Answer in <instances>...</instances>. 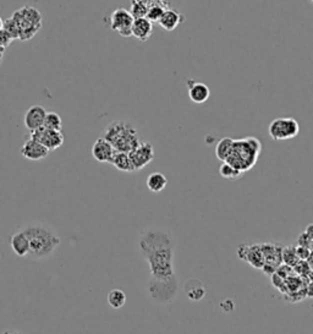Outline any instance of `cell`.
I'll return each mask as SVG.
<instances>
[{
    "label": "cell",
    "mask_w": 313,
    "mask_h": 334,
    "mask_svg": "<svg viewBox=\"0 0 313 334\" xmlns=\"http://www.w3.org/2000/svg\"><path fill=\"white\" fill-rule=\"evenodd\" d=\"M141 252L150 266V279L169 282L176 279L174 272V248L169 232L150 229L141 234L138 242Z\"/></svg>",
    "instance_id": "1"
},
{
    "label": "cell",
    "mask_w": 313,
    "mask_h": 334,
    "mask_svg": "<svg viewBox=\"0 0 313 334\" xmlns=\"http://www.w3.org/2000/svg\"><path fill=\"white\" fill-rule=\"evenodd\" d=\"M30 242V260H46L60 246V236L46 223H28L21 228Z\"/></svg>",
    "instance_id": "2"
},
{
    "label": "cell",
    "mask_w": 313,
    "mask_h": 334,
    "mask_svg": "<svg viewBox=\"0 0 313 334\" xmlns=\"http://www.w3.org/2000/svg\"><path fill=\"white\" fill-rule=\"evenodd\" d=\"M260 154V142L256 138L234 140L232 152L225 162L244 174L254 168Z\"/></svg>",
    "instance_id": "3"
},
{
    "label": "cell",
    "mask_w": 313,
    "mask_h": 334,
    "mask_svg": "<svg viewBox=\"0 0 313 334\" xmlns=\"http://www.w3.org/2000/svg\"><path fill=\"white\" fill-rule=\"evenodd\" d=\"M103 138L112 144L116 152L130 153L140 144L137 130L125 120H118L108 125Z\"/></svg>",
    "instance_id": "4"
},
{
    "label": "cell",
    "mask_w": 313,
    "mask_h": 334,
    "mask_svg": "<svg viewBox=\"0 0 313 334\" xmlns=\"http://www.w3.org/2000/svg\"><path fill=\"white\" fill-rule=\"evenodd\" d=\"M12 18L20 32V40H32L42 28V15L34 6H24L16 10Z\"/></svg>",
    "instance_id": "5"
},
{
    "label": "cell",
    "mask_w": 313,
    "mask_h": 334,
    "mask_svg": "<svg viewBox=\"0 0 313 334\" xmlns=\"http://www.w3.org/2000/svg\"><path fill=\"white\" fill-rule=\"evenodd\" d=\"M269 136L274 141H288L300 132V125L294 118H278L269 124Z\"/></svg>",
    "instance_id": "6"
},
{
    "label": "cell",
    "mask_w": 313,
    "mask_h": 334,
    "mask_svg": "<svg viewBox=\"0 0 313 334\" xmlns=\"http://www.w3.org/2000/svg\"><path fill=\"white\" fill-rule=\"evenodd\" d=\"M148 290L152 299L159 304H169L174 300L178 292V279L169 282H156L150 279Z\"/></svg>",
    "instance_id": "7"
},
{
    "label": "cell",
    "mask_w": 313,
    "mask_h": 334,
    "mask_svg": "<svg viewBox=\"0 0 313 334\" xmlns=\"http://www.w3.org/2000/svg\"><path fill=\"white\" fill-rule=\"evenodd\" d=\"M30 138L38 141L40 144H42L49 152L52 150H56L64 144V135H62V131L56 130H49V128H40L38 130L32 131Z\"/></svg>",
    "instance_id": "8"
},
{
    "label": "cell",
    "mask_w": 313,
    "mask_h": 334,
    "mask_svg": "<svg viewBox=\"0 0 313 334\" xmlns=\"http://www.w3.org/2000/svg\"><path fill=\"white\" fill-rule=\"evenodd\" d=\"M134 20V18L128 10L119 8V9L114 10L110 15V28L112 31L118 32L122 37H131Z\"/></svg>",
    "instance_id": "9"
},
{
    "label": "cell",
    "mask_w": 313,
    "mask_h": 334,
    "mask_svg": "<svg viewBox=\"0 0 313 334\" xmlns=\"http://www.w3.org/2000/svg\"><path fill=\"white\" fill-rule=\"evenodd\" d=\"M128 156L132 160L134 170L138 172L146 168L150 162L154 160V148L150 142H140L136 148H134L128 153Z\"/></svg>",
    "instance_id": "10"
},
{
    "label": "cell",
    "mask_w": 313,
    "mask_h": 334,
    "mask_svg": "<svg viewBox=\"0 0 313 334\" xmlns=\"http://www.w3.org/2000/svg\"><path fill=\"white\" fill-rule=\"evenodd\" d=\"M20 153L22 157L26 158V160H42L48 157L49 150H46L42 144H40L38 141L30 138L24 141V146L21 147L20 150Z\"/></svg>",
    "instance_id": "11"
},
{
    "label": "cell",
    "mask_w": 313,
    "mask_h": 334,
    "mask_svg": "<svg viewBox=\"0 0 313 334\" xmlns=\"http://www.w3.org/2000/svg\"><path fill=\"white\" fill-rule=\"evenodd\" d=\"M115 152L114 147L109 141H106L104 138H100L96 140V142L92 146V156L96 160L100 163H112V157Z\"/></svg>",
    "instance_id": "12"
},
{
    "label": "cell",
    "mask_w": 313,
    "mask_h": 334,
    "mask_svg": "<svg viewBox=\"0 0 313 334\" xmlns=\"http://www.w3.org/2000/svg\"><path fill=\"white\" fill-rule=\"evenodd\" d=\"M46 112L43 106H34L26 112L24 118V126H26L27 130L32 131L38 130V128H43L44 125V120H46Z\"/></svg>",
    "instance_id": "13"
},
{
    "label": "cell",
    "mask_w": 313,
    "mask_h": 334,
    "mask_svg": "<svg viewBox=\"0 0 313 334\" xmlns=\"http://www.w3.org/2000/svg\"><path fill=\"white\" fill-rule=\"evenodd\" d=\"M131 34H132L136 40H141V42H146V40H150V36L153 34V24L146 18H134Z\"/></svg>",
    "instance_id": "14"
},
{
    "label": "cell",
    "mask_w": 313,
    "mask_h": 334,
    "mask_svg": "<svg viewBox=\"0 0 313 334\" xmlns=\"http://www.w3.org/2000/svg\"><path fill=\"white\" fill-rule=\"evenodd\" d=\"M260 248H262L263 256H264L266 264L276 266V268L279 267L282 262V246L278 245V244H270V242H263L260 244Z\"/></svg>",
    "instance_id": "15"
},
{
    "label": "cell",
    "mask_w": 313,
    "mask_h": 334,
    "mask_svg": "<svg viewBox=\"0 0 313 334\" xmlns=\"http://www.w3.org/2000/svg\"><path fill=\"white\" fill-rule=\"evenodd\" d=\"M10 246H12V250L15 252L18 256L20 257H27L30 254V242L27 239L26 234L21 230H18L14 232L10 238Z\"/></svg>",
    "instance_id": "16"
},
{
    "label": "cell",
    "mask_w": 313,
    "mask_h": 334,
    "mask_svg": "<svg viewBox=\"0 0 313 334\" xmlns=\"http://www.w3.org/2000/svg\"><path fill=\"white\" fill-rule=\"evenodd\" d=\"M210 96V91L206 84L192 81L190 86H188V97H190V100L194 103L202 104L207 102Z\"/></svg>",
    "instance_id": "17"
},
{
    "label": "cell",
    "mask_w": 313,
    "mask_h": 334,
    "mask_svg": "<svg viewBox=\"0 0 313 334\" xmlns=\"http://www.w3.org/2000/svg\"><path fill=\"white\" fill-rule=\"evenodd\" d=\"M184 21V15L178 12L174 9H166L162 15L160 20H159V24L163 27L166 31H174L179 24Z\"/></svg>",
    "instance_id": "18"
},
{
    "label": "cell",
    "mask_w": 313,
    "mask_h": 334,
    "mask_svg": "<svg viewBox=\"0 0 313 334\" xmlns=\"http://www.w3.org/2000/svg\"><path fill=\"white\" fill-rule=\"evenodd\" d=\"M185 294L188 300L201 301L206 296V289L198 279H190L185 284Z\"/></svg>",
    "instance_id": "19"
},
{
    "label": "cell",
    "mask_w": 313,
    "mask_h": 334,
    "mask_svg": "<svg viewBox=\"0 0 313 334\" xmlns=\"http://www.w3.org/2000/svg\"><path fill=\"white\" fill-rule=\"evenodd\" d=\"M246 262L247 264H250V266H252L254 270H262L266 261H264V256H263L262 252V248H260V244L250 245Z\"/></svg>",
    "instance_id": "20"
},
{
    "label": "cell",
    "mask_w": 313,
    "mask_h": 334,
    "mask_svg": "<svg viewBox=\"0 0 313 334\" xmlns=\"http://www.w3.org/2000/svg\"><path fill=\"white\" fill-rule=\"evenodd\" d=\"M146 185H147L148 190L150 192H162L164 188H166L168 185V179L164 174L159 173V172H156V173H152L148 175L147 180H146Z\"/></svg>",
    "instance_id": "21"
},
{
    "label": "cell",
    "mask_w": 313,
    "mask_h": 334,
    "mask_svg": "<svg viewBox=\"0 0 313 334\" xmlns=\"http://www.w3.org/2000/svg\"><path fill=\"white\" fill-rule=\"evenodd\" d=\"M112 164L120 172H125V173H132L134 170V166L132 164L128 153L125 152H115L114 157L112 160Z\"/></svg>",
    "instance_id": "22"
},
{
    "label": "cell",
    "mask_w": 313,
    "mask_h": 334,
    "mask_svg": "<svg viewBox=\"0 0 313 334\" xmlns=\"http://www.w3.org/2000/svg\"><path fill=\"white\" fill-rule=\"evenodd\" d=\"M232 144H234V140L230 138H224L218 142L216 147V156L219 160L225 162L229 157L230 152L232 150Z\"/></svg>",
    "instance_id": "23"
},
{
    "label": "cell",
    "mask_w": 313,
    "mask_h": 334,
    "mask_svg": "<svg viewBox=\"0 0 313 334\" xmlns=\"http://www.w3.org/2000/svg\"><path fill=\"white\" fill-rule=\"evenodd\" d=\"M126 294L125 292H122V289H112L109 292L108 296H106V301H108V305L112 308H122L124 305L126 304Z\"/></svg>",
    "instance_id": "24"
},
{
    "label": "cell",
    "mask_w": 313,
    "mask_h": 334,
    "mask_svg": "<svg viewBox=\"0 0 313 334\" xmlns=\"http://www.w3.org/2000/svg\"><path fill=\"white\" fill-rule=\"evenodd\" d=\"M62 120L59 114L54 113V112H49V113H46L43 128H49V130L62 131Z\"/></svg>",
    "instance_id": "25"
},
{
    "label": "cell",
    "mask_w": 313,
    "mask_h": 334,
    "mask_svg": "<svg viewBox=\"0 0 313 334\" xmlns=\"http://www.w3.org/2000/svg\"><path fill=\"white\" fill-rule=\"evenodd\" d=\"M300 261L296 254L295 246H290V248H282V262L285 266H289V267H294L298 262Z\"/></svg>",
    "instance_id": "26"
},
{
    "label": "cell",
    "mask_w": 313,
    "mask_h": 334,
    "mask_svg": "<svg viewBox=\"0 0 313 334\" xmlns=\"http://www.w3.org/2000/svg\"><path fill=\"white\" fill-rule=\"evenodd\" d=\"M219 174H220L224 179H229V180H236L238 179V178L242 176V173H241L240 170H238V169L234 168L232 166H230V164L226 163V162H224V163L220 166V168H219Z\"/></svg>",
    "instance_id": "27"
},
{
    "label": "cell",
    "mask_w": 313,
    "mask_h": 334,
    "mask_svg": "<svg viewBox=\"0 0 313 334\" xmlns=\"http://www.w3.org/2000/svg\"><path fill=\"white\" fill-rule=\"evenodd\" d=\"M164 12H166V9H164L163 6H160V5H152V6L148 8L146 18H148L152 24L159 22V20H160L162 15H163Z\"/></svg>",
    "instance_id": "28"
},
{
    "label": "cell",
    "mask_w": 313,
    "mask_h": 334,
    "mask_svg": "<svg viewBox=\"0 0 313 334\" xmlns=\"http://www.w3.org/2000/svg\"><path fill=\"white\" fill-rule=\"evenodd\" d=\"M2 30H4V31L10 36V38H12V40H20V32H18V26H16L15 21H14L12 18L4 21V26H2Z\"/></svg>",
    "instance_id": "29"
},
{
    "label": "cell",
    "mask_w": 313,
    "mask_h": 334,
    "mask_svg": "<svg viewBox=\"0 0 313 334\" xmlns=\"http://www.w3.org/2000/svg\"><path fill=\"white\" fill-rule=\"evenodd\" d=\"M148 12V6L144 2H134L132 9H131V15L134 18H146Z\"/></svg>",
    "instance_id": "30"
},
{
    "label": "cell",
    "mask_w": 313,
    "mask_h": 334,
    "mask_svg": "<svg viewBox=\"0 0 313 334\" xmlns=\"http://www.w3.org/2000/svg\"><path fill=\"white\" fill-rule=\"evenodd\" d=\"M292 270H294V273H295V274L304 276V278H307V276H308L310 270H310L308 264H307L306 261H302V260H300L298 264L294 266Z\"/></svg>",
    "instance_id": "31"
},
{
    "label": "cell",
    "mask_w": 313,
    "mask_h": 334,
    "mask_svg": "<svg viewBox=\"0 0 313 334\" xmlns=\"http://www.w3.org/2000/svg\"><path fill=\"white\" fill-rule=\"evenodd\" d=\"M296 254H298V260H302V261H306L307 257L310 256L311 254V250L308 248H304V246H296L295 248Z\"/></svg>",
    "instance_id": "32"
},
{
    "label": "cell",
    "mask_w": 313,
    "mask_h": 334,
    "mask_svg": "<svg viewBox=\"0 0 313 334\" xmlns=\"http://www.w3.org/2000/svg\"><path fill=\"white\" fill-rule=\"evenodd\" d=\"M12 42V40L10 38V36L4 30H2V31H0V48H4V49L8 48Z\"/></svg>",
    "instance_id": "33"
},
{
    "label": "cell",
    "mask_w": 313,
    "mask_h": 334,
    "mask_svg": "<svg viewBox=\"0 0 313 334\" xmlns=\"http://www.w3.org/2000/svg\"><path fill=\"white\" fill-rule=\"evenodd\" d=\"M248 248L250 245H247V244H241V245L238 246V250H236V254H238V258L242 260V261H246L247 254H248Z\"/></svg>",
    "instance_id": "34"
},
{
    "label": "cell",
    "mask_w": 313,
    "mask_h": 334,
    "mask_svg": "<svg viewBox=\"0 0 313 334\" xmlns=\"http://www.w3.org/2000/svg\"><path fill=\"white\" fill-rule=\"evenodd\" d=\"M310 244H311V239L307 236L306 232H301L298 238V246H304V248H310Z\"/></svg>",
    "instance_id": "35"
},
{
    "label": "cell",
    "mask_w": 313,
    "mask_h": 334,
    "mask_svg": "<svg viewBox=\"0 0 313 334\" xmlns=\"http://www.w3.org/2000/svg\"><path fill=\"white\" fill-rule=\"evenodd\" d=\"M304 295L308 299H313V282L308 280L306 283V286H304Z\"/></svg>",
    "instance_id": "36"
},
{
    "label": "cell",
    "mask_w": 313,
    "mask_h": 334,
    "mask_svg": "<svg viewBox=\"0 0 313 334\" xmlns=\"http://www.w3.org/2000/svg\"><path fill=\"white\" fill-rule=\"evenodd\" d=\"M304 232H306L307 236H308L310 239L313 240V223L308 224V226H306V229H304Z\"/></svg>",
    "instance_id": "37"
},
{
    "label": "cell",
    "mask_w": 313,
    "mask_h": 334,
    "mask_svg": "<svg viewBox=\"0 0 313 334\" xmlns=\"http://www.w3.org/2000/svg\"><path fill=\"white\" fill-rule=\"evenodd\" d=\"M306 262H307V264H308L310 270H313V252H312V251H311V254H310V256L307 257Z\"/></svg>",
    "instance_id": "38"
},
{
    "label": "cell",
    "mask_w": 313,
    "mask_h": 334,
    "mask_svg": "<svg viewBox=\"0 0 313 334\" xmlns=\"http://www.w3.org/2000/svg\"><path fill=\"white\" fill-rule=\"evenodd\" d=\"M307 279H308V280H312L313 282V270H310L308 276H307Z\"/></svg>",
    "instance_id": "39"
},
{
    "label": "cell",
    "mask_w": 313,
    "mask_h": 334,
    "mask_svg": "<svg viewBox=\"0 0 313 334\" xmlns=\"http://www.w3.org/2000/svg\"><path fill=\"white\" fill-rule=\"evenodd\" d=\"M4 50H5L4 48H0V62H2V54H4Z\"/></svg>",
    "instance_id": "40"
},
{
    "label": "cell",
    "mask_w": 313,
    "mask_h": 334,
    "mask_svg": "<svg viewBox=\"0 0 313 334\" xmlns=\"http://www.w3.org/2000/svg\"><path fill=\"white\" fill-rule=\"evenodd\" d=\"M2 26H4V21H2V18H0V31L2 30Z\"/></svg>",
    "instance_id": "41"
},
{
    "label": "cell",
    "mask_w": 313,
    "mask_h": 334,
    "mask_svg": "<svg viewBox=\"0 0 313 334\" xmlns=\"http://www.w3.org/2000/svg\"><path fill=\"white\" fill-rule=\"evenodd\" d=\"M310 250L313 252V240H311V244H310Z\"/></svg>",
    "instance_id": "42"
},
{
    "label": "cell",
    "mask_w": 313,
    "mask_h": 334,
    "mask_svg": "<svg viewBox=\"0 0 313 334\" xmlns=\"http://www.w3.org/2000/svg\"><path fill=\"white\" fill-rule=\"evenodd\" d=\"M158 2H164V0H158Z\"/></svg>",
    "instance_id": "43"
},
{
    "label": "cell",
    "mask_w": 313,
    "mask_h": 334,
    "mask_svg": "<svg viewBox=\"0 0 313 334\" xmlns=\"http://www.w3.org/2000/svg\"><path fill=\"white\" fill-rule=\"evenodd\" d=\"M312 2H313V0H312Z\"/></svg>",
    "instance_id": "44"
}]
</instances>
